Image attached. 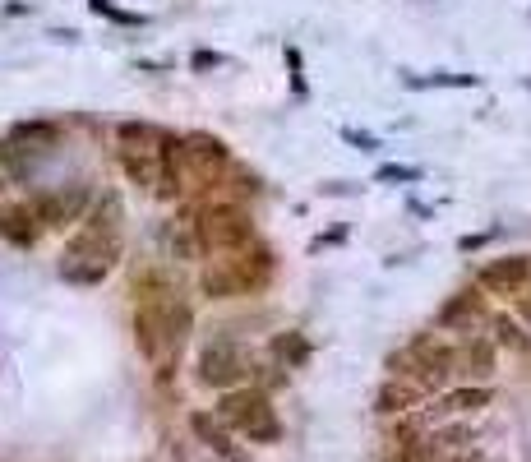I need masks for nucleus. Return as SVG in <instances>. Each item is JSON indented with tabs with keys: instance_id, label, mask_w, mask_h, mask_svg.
<instances>
[{
	"instance_id": "obj_1",
	"label": "nucleus",
	"mask_w": 531,
	"mask_h": 462,
	"mask_svg": "<svg viewBox=\"0 0 531 462\" xmlns=\"http://www.w3.org/2000/svg\"><path fill=\"white\" fill-rule=\"evenodd\" d=\"M116 259H121V218H116V204H107V213L97 208L84 231H74V241L65 245L61 278L74 287H97L116 268Z\"/></svg>"
},
{
	"instance_id": "obj_2",
	"label": "nucleus",
	"mask_w": 531,
	"mask_h": 462,
	"mask_svg": "<svg viewBox=\"0 0 531 462\" xmlns=\"http://www.w3.org/2000/svg\"><path fill=\"white\" fill-rule=\"evenodd\" d=\"M190 329V310L171 301V292L157 278L144 282L139 292V310H134V342L148 361L167 365L171 352H181V338Z\"/></svg>"
},
{
	"instance_id": "obj_3",
	"label": "nucleus",
	"mask_w": 531,
	"mask_h": 462,
	"mask_svg": "<svg viewBox=\"0 0 531 462\" xmlns=\"http://www.w3.org/2000/svg\"><path fill=\"white\" fill-rule=\"evenodd\" d=\"M194 241L204 245L208 255L218 250V255H236L245 245L254 241V222L241 204H222V199H204V204L194 208Z\"/></svg>"
},
{
	"instance_id": "obj_4",
	"label": "nucleus",
	"mask_w": 531,
	"mask_h": 462,
	"mask_svg": "<svg viewBox=\"0 0 531 462\" xmlns=\"http://www.w3.org/2000/svg\"><path fill=\"white\" fill-rule=\"evenodd\" d=\"M268 278H273V255L268 250H236L231 259H218L213 268H204L199 287L213 301H231V296L259 292Z\"/></svg>"
},
{
	"instance_id": "obj_5",
	"label": "nucleus",
	"mask_w": 531,
	"mask_h": 462,
	"mask_svg": "<svg viewBox=\"0 0 531 462\" xmlns=\"http://www.w3.org/2000/svg\"><path fill=\"white\" fill-rule=\"evenodd\" d=\"M222 421L241 439L250 444H278L282 439V421H278V407L254 389H236L222 398Z\"/></svg>"
},
{
	"instance_id": "obj_6",
	"label": "nucleus",
	"mask_w": 531,
	"mask_h": 462,
	"mask_svg": "<svg viewBox=\"0 0 531 462\" xmlns=\"http://www.w3.org/2000/svg\"><path fill=\"white\" fill-rule=\"evenodd\" d=\"M227 167H231V153L218 134H204V130L185 134V171H190V181L213 185L227 176Z\"/></svg>"
},
{
	"instance_id": "obj_7",
	"label": "nucleus",
	"mask_w": 531,
	"mask_h": 462,
	"mask_svg": "<svg viewBox=\"0 0 531 462\" xmlns=\"http://www.w3.org/2000/svg\"><path fill=\"white\" fill-rule=\"evenodd\" d=\"M490 296H513L518 301L522 292L531 287V259L527 255H504V259H490L476 278Z\"/></svg>"
},
{
	"instance_id": "obj_8",
	"label": "nucleus",
	"mask_w": 531,
	"mask_h": 462,
	"mask_svg": "<svg viewBox=\"0 0 531 462\" xmlns=\"http://www.w3.org/2000/svg\"><path fill=\"white\" fill-rule=\"evenodd\" d=\"M199 379H204V384H213V389H231V393H236V384L245 379V356L236 352L227 338H218L213 347H204V356H199Z\"/></svg>"
},
{
	"instance_id": "obj_9",
	"label": "nucleus",
	"mask_w": 531,
	"mask_h": 462,
	"mask_svg": "<svg viewBox=\"0 0 531 462\" xmlns=\"http://www.w3.org/2000/svg\"><path fill=\"white\" fill-rule=\"evenodd\" d=\"M28 208L37 213V222H42V227H65V222H74L88 208V190H84V185H70V190H47V195H33V204H28Z\"/></svg>"
},
{
	"instance_id": "obj_10",
	"label": "nucleus",
	"mask_w": 531,
	"mask_h": 462,
	"mask_svg": "<svg viewBox=\"0 0 531 462\" xmlns=\"http://www.w3.org/2000/svg\"><path fill=\"white\" fill-rule=\"evenodd\" d=\"M0 236L19 245V250H28L42 236V222H37V213L28 204H0Z\"/></svg>"
},
{
	"instance_id": "obj_11",
	"label": "nucleus",
	"mask_w": 531,
	"mask_h": 462,
	"mask_svg": "<svg viewBox=\"0 0 531 462\" xmlns=\"http://www.w3.org/2000/svg\"><path fill=\"white\" fill-rule=\"evenodd\" d=\"M190 430H194V439L199 444H208V449L218 453V458H227V462H241L245 453L231 444V435H227V426H222L218 416H208V412H194L190 416Z\"/></svg>"
},
{
	"instance_id": "obj_12",
	"label": "nucleus",
	"mask_w": 531,
	"mask_h": 462,
	"mask_svg": "<svg viewBox=\"0 0 531 462\" xmlns=\"http://www.w3.org/2000/svg\"><path fill=\"white\" fill-rule=\"evenodd\" d=\"M481 315H485V301L476 292H458L453 301L439 310V324L444 329H471V324H481Z\"/></svg>"
},
{
	"instance_id": "obj_13",
	"label": "nucleus",
	"mask_w": 531,
	"mask_h": 462,
	"mask_svg": "<svg viewBox=\"0 0 531 462\" xmlns=\"http://www.w3.org/2000/svg\"><path fill=\"white\" fill-rule=\"evenodd\" d=\"M458 370L467 379H490V375H495V342L471 338L467 347L458 352Z\"/></svg>"
},
{
	"instance_id": "obj_14",
	"label": "nucleus",
	"mask_w": 531,
	"mask_h": 462,
	"mask_svg": "<svg viewBox=\"0 0 531 462\" xmlns=\"http://www.w3.org/2000/svg\"><path fill=\"white\" fill-rule=\"evenodd\" d=\"M421 398H425V389H416V384H407V379H388L384 389H379L375 407L384 416H393V412H411V407H416Z\"/></svg>"
},
{
	"instance_id": "obj_15",
	"label": "nucleus",
	"mask_w": 531,
	"mask_h": 462,
	"mask_svg": "<svg viewBox=\"0 0 531 462\" xmlns=\"http://www.w3.org/2000/svg\"><path fill=\"white\" fill-rule=\"evenodd\" d=\"M490 402H495V393L485 389V384H467V389H448L444 402H439V412L471 416V412H481V407H490Z\"/></svg>"
},
{
	"instance_id": "obj_16",
	"label": "nucleus",
	"mask_w": 531,
	"mask_h": 462,
	"mask_svg": "<svg viewBox=\"0 0 531 462\" xmlns=\"http://www.w3.org/2000/svg\"><path fill=\"white\" fill-rule=\"evenodd\" d=\"M273 356L287 361V370H296V365H305V356H310V342H305L301 333H278V338H273Z\"/></svg>"
},
{
	"instance_id": "obj_17",
	"label": "nucleus",
	"mask_w": 531,
	"mask_h": 462,
	"mask_svg": "<svg viewBox=\"0 0 531 462\" xmlns=\"http://www.w3.org/2000/svg\"><path fill=\"white\" fill-rule=\"evenodd\" d=\"M10 139H14V144H42V148H51V144H56V125L24 121V125H14V130H10Z\"/></svg>"
},
{
	"instance_id": "obj_18",
	"label": "nucleus",
	"mask_w": 531,
	"mask_h": 462,
	"mask_svg": "<svg viewBox=\"0 0 531 462\" xmlns=\"http://www.w3.org/2000/svg\"><path fill=\"white\" fill-rule=\"evenodd\" d=\"M495 333H499V342H504V347H513V352H527V347H531V338H527V333H522L508 315L495 319Z\"/></svg>"
},
{
	"instance_id": "obj_19",
	"label": "nucleus",
	"mask_w": 531,
	"mask_h": 462,
	"mask_svg": "<svg viewBox=\"0 0 531 462\" xmlns=\"http://www.w3.org/2000/svg\"><path fill=\"white\" fill-rule=\"evenodd\" d=\"M93 5V14H107V19H116V24H144V14H130V10H121V5H111V0H88Z\"/></svg>"
},
{
	"instance_id": "obj_20",
	"label": "nucleus",
	"mask_w": 531,
	"mask_h": 462,
	"mask_svg": "<svg viewBox=\"0 0 531 462\" xmlns=\"http://www.w3.org/2000/svg\"><path fill=\"white\" fill-rule=\"evenodd\" d=\"M379 181H421L416 167H379Z\"/></svg>"
},
{
	"instance_id": "obj_21",
	"label": "nucleus",
	"mask_w": 531,
	"mask_h": 462,
	"mask_svg": "<svg viewBox=\"0 0 531 462\" xmlns=\"http://www.w3.org/2000/svg\"><path fill=\"white\" fill-rule=\"evenodd\" d=\"M194 70H213V65H222V56H218V51H194Z\"/></svg>"
},
{
	"instance_id": "obj_22",
	"label": "nucleus",
	"mask_w": 531,
	"mask_h": 462,
	"mask_svg": "<svg viewBox=\"0 0 531 462\" xmlns=\"http://www.w3.org/2000/svg\"><path fill=\"white\" fill-rule=\"evenodd\" d=\"M342 139L356 148H375V134H361V130H342Z\"/></svg>"
},
{
	"instance_id": "obj_23",
	"label": "nucleus",
	"mask_w": 531,
	"mask_h": 462,
	"mask_svg": "<svg viewBox=\"0 0 531 462\" xmlns=\"http://www.w3.org/2000/svg\"><path fill=\"white\" fill-rule=\"evenodd\" d=\"M518 315H522V319H527V324H531V287H527V292L518 296Z\"/></svg>"
}]
</instances>
